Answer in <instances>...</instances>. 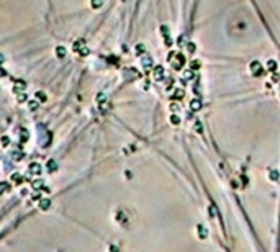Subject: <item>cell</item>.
<instances>
[{"mask_svg": "<svg viewBox=\"0 0 280 252\" xmlns=\"http://www.w3.org/2000/svg\"><path fill=\"white\" fill-rule=\"evenodd\" d=\"M251 72H252V74H255V75L262 74V66H260V62H257V61L252 62V64H251Z\"/></svg>", "mask_w": 280, "mask_h": 252, "instance_id": "1", "label": "cell"}, {"mask_svg": "<svg viewBox=\"0 0 280 252\" xmlns=\"http://www.w3.org/2000/svg\"><path fill=\"white\" fill-rule=\"evenodd\" d=\"M190 108H192V110H200L202 103H200L198 100H192V102H190Z\"/></svg>", "mask_w": 280, "mask_h": 252, "instance_id": "2", "label": "cell"}, {"mask_svg": "<svg viewBox=\"0 0 280 252\" xmlns=\"http://www.w3.org/2000/svg\"><path fill=\"white\" fill-rule=\"evenodd\" d=\"M82 43H84V41H79V43H75V46H74V51H75V53H77V51H79V46L82 44ZM80 53H82V54H87V53H89V51H87V48H84V49H80Z\"/></svg>", "mask_w": 280, "mask_h": 252, "instance_id": "3", "label": "cell"}, {"mask_svg": "<svg viewBox=\"0 0 280 252\" xmlns=\"http://www.w3.org/2000/svg\"><path fill=\"white\" fill-rule=\"evenodd\" d=\"M162 72H164V70H162L161 66L156 67V79H162Z\"/></svg>", "mask_w": 280, "mask_h": 252, "instance_id": "4", "label": "cell"}, {"mask_svg": "<svg viewBox=\"0 0 280 252\" xmlns=\"http://www.w3.org/2000/svg\"><path fill=\"white\" fill-rule=\"evenodd\" d=\"M275 67H277V64L274 61H270V64H267V69H270V70H275Z\"/></svg>", "mask_w": 280, "mask_h": 252, "instance_id": "5", "label": "cell"}, {"mask_svg": "<svg viewBox=\"0 0 280 252\" xmlns=\"http://www.w3.org/2000/svg\"><path fill=\"white\" fill-rule=\"evenodd\" d=\"M198 229H200V232H198V234H200V237H206V231H205V227H198Z\"/></svg>", "mask_w": 280, "mask_h": 252, "instance_id": "6", "label": "cell"}, {"mask_svg": "<svg viewBox=\"0 0 280 252\" xmlns=\"http://www.w3.org/2000/svg\"><path fill=\"white\" fill-rule=\"evenodd\" d=\"M58 56H59V58L64 56V48H58Z\"/></svg>", "mask_w": 280, "mask_h": 252, "instance_id": "7", "label": "cell"}, {"mask_svg": "<svg viewBox=\"0 0 280 252\" xmlns=\"http://www.w3.org/2000/svg\"><path fill=\"white\" fill-rule=\"evenodd\" d=\"M143 51H144L143 49V46H136V53L138 54H143Z\"/></svg>", "mask_w": 280, "mask_h": 252, "instance_id": "8", "label": "cell"}, {"mask_svg": "<svg viewBox=\"0 0 280 252\" xmlns=\"http://www.w3.org/2000/svg\"><path fill=\"white\" fill-rule=\"evenodd\" d=\"M192 67H193V69H198V67H200V64H198V61H193V64H192Z\"/></svg>", "mask_w": 280, "mask_h": 252, "instance_id": "9", "label": "cell"}, {"mask_svg": "<svg viewBox=\"0 0 280 252\" xmlns=\"http://www.w3.org/2000/svg\"><path fill=\"white\" fill-rule=\"evenodd\" d=\"M170 120H172V123H175V124H177V123H179V116H172Z\"/></svg>", "mask_w": 280, "mask_h": 252, "instance_id": "10", "label": "cell"}, {"mask_svg": "<svg viewBox=\"0 0 280 252\" xmlns=\"http://www.w3.org/2000/svg\"><path fill=\"white\" fill-rule=\"evenodd\" d=\"M189 51H195V46L193 44H189Z\"/></svg>", "mask_w": 280, "mask_h": 252, "instance_id": "11", "label": "cell"}]
</instances>
